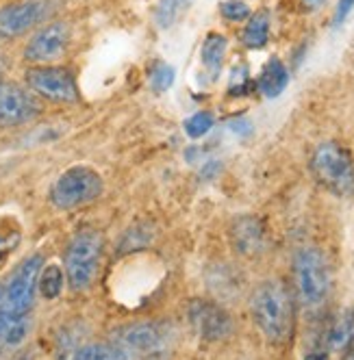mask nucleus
<instances>
[{
  "label": "nucleus",
  "instance_id": "1",
  "mask_svg": "<svg viewBox=\"0 0 354 360\" xmlns=\"http://www.w3.org/2000/svg\"><path fill=\"white\" fill-rule=\"evenodd\" d=\"M250 317L263 339L272 345H287L296 328L293 295L283 280H263L250 295Z\"/></svg>",
  "mask_w": 354,
  "mask_h": 360
},
{
  "label": "nucleus",
  "instance_id": "2",
  "mask_svg": "<svg viewBox=\"0 0 354 360\" xmlns=\"http://www.w3.org/2000/svg\"><path fill=\"white\" fill-rule=\"evenodd\" d=\"M309 169L324 191L335 198L354 195V157L346 146L337 141L320 143L311 154Z\"/></svg>",
  "mask_w": 354,
  "mask_h": 360
},
{
  "label": "nucleus",
  "instance_id": "3",
  "mask_svg": "<svg viewBox=\"0 0 354 360\" xmlns=\"http://www.w3.org/2000/svg\"><path fill=\"white\" fill-rule=\"evenodd\" d=\"M293 282L298 300L305 308H320L333 289V274L320 248H300L293 256Z\"/></svg>",
  "mask_w": 354,
  "mask_h": 360
},
{
  "label": "nucleus",
  "instance_id": "4",
  "mask_svg": "<svg viewBox=\"0 0 354 360\" xmlns=\"http://www.w3.org/2000/svg\"><path fill=\"white\" fill-rule=\"evenodd\" d=\"M105 239L94 228H83L74 235L65 248V280L72 291H87L100 269Z\"/></svg>",
  "mask_w": 354,
  "mask_h": 360
},
{
  "label": "nucleus",
  "instance_id": "5",
  "mask_svg": "<svg viewBox=\"0 0 354 360\" xmlns=\"http://www.w3.org/2000/svg\"><path fill=\"white\" fill-rule=\"evenodd\" d=\"M44 267V256L33 254L24 259L3 282H0V313L13 317H29L35 297L37 282Z\"/></svg>",
  "mask_w": 354,
  "mask_h": 360
},
{
  "label": "nucleus",
  "instance_id": "6",
  "mask_svg": "<svg viewBox=\"0 0 354 360\" xmlns=\"http://www.w3.org/2000/svg\"><path fill=\"white\" fill-rule=\"evenodd\" d=\"M105 180L96 169L87 165H74L57 176L50 185L48 200L59 211H72L103 195Z\"/></svg>",
  "mask_w": 354,
  "mask_h": 360
},
{
  "label": "nucleus",
  "instance_id": "7",
  "mask_svg": "<svg viewBox=\"0 0 354 360\" xmlns=\"http://www.w3.org/2000/svg\"><path fill=\"white\" fill-rule=\"evenodd\" d=\"M170 343V332L165 326L155 321L129 323L113 332V345L120 347L126 356L157 360Z\"/></svg>",
  "mask_w": 354,
  "mask_h": 360
},
{
  "label": "nucleus",
  "instance_id": "8",
  "mask_svg": "<svg viewBox=\"0 0 354 360\" xmlns=\"http://www.w3.org/2000/svg\"><path fill=\"white\" fill-rule=\"evenodd\" d=\"M187 319L196 337L205 343H222L235 332L231 313L213 300H191L187 306Z\"/></svg>",
  "mask_w": 354,
  "mask_h": 360
},
{
  "label": "nucleus",
  "instance_id": "9",
  "mask_svg": "<svg viewBox=\"0 0 354 360\" xmlns=\"http://www.w3.org/2000/svg\"><path fill=\"white\" fill-rule=\"evenodd\" d=\"M27 85L31 87V91H35L37 96L50 100V102H63V105H70V102H79L81 94L77 87V79L68 68L61 65H35L31 70H27Z\"/></svg>",
  "mask_w": 354,
  "mask_h": 360
},
{
  "label": "nucleus",
  "instance_id": "10",
  "mask_svg": "<svg viewBox=\"0 0 354 360\" xmlns=\"http://www.w3.org/2000/svg\"><path fill=\"white\" fill-rule=\"evenodd\" d=\"M57 9V0H15L0 7V39H13L35 29Z\"/></svg>",
  "mask_w": 354,
  "mask_h": 360
},
{
  "label": "nucleus",
  "instance_id": "11",
  "mask_svg": "<svg viewBox=\"0 0 354 360\" xmlns=\"http://www.w3.org/2000/svg\"><path fill=\"white\" fill-rule=\"evenodd\" d=\"M70 24L68 22H50L42 27L31 41L24 48V59L35 65H48L65 55L70 46Z\"/></svg>",
  "mask_w": 354,
  "mask_h": 360
},
{
  "label": "nucleus",
  "instance_id": "12",
  "mask_svg": "<svg viewBox=\"0 0 354 360\" xmlns=\"http://www.w3.org/2000/svg\"><path fill=\"white\" fill-rule=\"evenodd\" d=\"M42 113L37 98L15 83L0 81V126H20Z\"/></svg>",
  "mask_w": 354,
  "mask_h": 360
},
{
  "label": "nucleus",
  "instance_id": "13",
  "mask_svg": "<svg viewBox=\"0 0 354 360\" xmlns=\"http://www.w3.org/2000/svg\"><path fill=\"white\" fill-rule=\"evenodd\" d=\"M229 239H231L233 250L239 256L255 259V256L263 254V250H265V241H267L265 226L255 215H239L231 224Z\"/></svg>",
  "mask_w": 354,
  "mask_h": 360
},
{
  "label": "nucleus",
  "instance_id": "14",
  "mask_svg": "<svg viewBox=\"0 0 354 360\" xmlns=\"http://www.w3.org/2000/svg\"><path fill=\"white\" fill-rule=\"evenodd\" d=\"M322 349L328 356L331 354L346 356L354 349V308L341 311L331 323H328V328L324 332Z\"/></svg>",
  "mask_w": 354,
  "mask_h": 360
},
{
  "label": "nucleus",
  "instance_id": "15",
  "mask_svg": "<svg viewBox=\"0 0 354 360\" xmlns=\"http://www.w3.org/2000/svg\"><path fill=\"white\" fill-rule=\"evenodd\" d=\"M289 85V72L285 68V63L281 59H276L272 57L263 70H261V76H259V81H257V87L259 91L265 96V98H278L285 87Z\"/></svg>",
  "mask_w": 354,
  "mask_h": 360
},
{
  "label": "nucleus",
  "instance_id": "16",
  "mask_svg": "<svg viewBox=\"0 0 354 360\" xmlns=\"http://www.w3.org/2000/svg\"><path fill=\"white\" fill-rule=\"evenodd\" d=\"M31 332V315L29 317H13L0 313V354L11 352L24 343Z\"/></svg>",
  "mask_w": 354,
  "mask_h": 360
},
{
  "label": "nucleus",
  "instance_id": "17",
  "mask_svg": "<svg viewBox=\"0 0 354 360\" xmlns=\"http://www.w3.org/2000/svg\"><path fill=\"white\" fill-rule=\"evenodd\" d=\"M226 48H229V41H226L224 35L220 33H211L207 35L205 44L200 48V59H202V65L207 68V72L215 76L222 72V65H224V57H226Z\"/></svg>",
  "mask_w": 354,
  "mask_h": 360
},
{
  "label": "nucleus",
  "instance_id": "18",
  "mask_svg": "<svg viewBox=\"0 0 354 360\" xmlns=\"http://www.w3.org/2000/svg\"><path fill=\"white\" fill-rule=\"evenodd\" d=\"M241 39L252 50H259L267 44V39H270V15H267V11H257L255 15L248 18V24L241 33Z\"/></svg>",
  "mask_w": 354,
  "mask_h": 360
},
{
  "label": "nucleus",
  "instance_id": "19",
  "mask_svg": "<svg viewBox=\"0 0 354 360\" xmlns=\"http://www.w3.org/2000/svg\"><path fill=\"white\" fill-rule=\"evenodd\" d=\"M68 360H131L113 343H85L74 349Z\"/></svg>",
  "mask_w": 354,
  "mask_h": 360
},
{
  "label": "nucleus",
  "instance_id": "20",
  "mask_svg": "<svg viewBox=\"0 0 354 360\" xmlns=\"http://www.w3.org/2000/svg\"><path fill=\"white\" fill-rule=\"evenodd\" d=\"M61 289H63V269L59 265H46V267H42L39 282H37V291L46 300H55V297H59Z\"/></svg>",
  "mask_w": 354,
  "mask_h": 360
},
{
  "label": "nucleus",
  "instance_id": "21",
  "mask_svg": "<svg viewBox=\"0 0 354 360\" xmlns=\"http://www.w3.org/2000/svg\"><path fill=\"white\" fill-rule=\"evenodd\" d=\"M213 124H215V120H213V115L209 111H198L191 117H187V122H185V133L191 139H200V137H205L211 131Z\"/></svg>",
  "mask_w": 354,
  "mask_h": 360
},
{
  "label": "nucleus",
  "instance_id": "22",
  "mask_svg": "<svg viewBox=\"0 0 354 360\" xmlns=\"http://www.w3.org/2000/svg\"><path fill=\"white\" fill-rule=\"evenodd\" d=\"M174 76H176V72H174L172 65L159 63V65L153 68V72H150V87H153L157 94L167 91L174 85Z\"/></svg>",
  "mask_w": 354,
  "mask_h": 360
},
{
  "label": "nucleus",
  "instance_id": "23",
  "mask_svg": "<svg viewBox=\"0 0 354 360\" xmlns=\"http://www.w3.org/2000/svg\"><path fill=\"white\" fill-rule=\"evenodd\" d=\"M220 11L231 22H244L250 18V7L244 3V0H226V3L220 5Z\"/></svg>",
  "mask_w": 354,
  "mask_h": 360
},
{
  "label": "nucleus",
  "instance_id": "24",
  "mask_svg": "<svg viewBox=\"0 0 354 360\" xmlns=\"http://www.w3.org/2000/svg\"><path fill=\"white\" fill-rule=\"evenodd\" d=\"M176 3L174 0H163V3L159 5V9H157V24L161 29H167L170 24H172V20H174V15H176Z\"/></svg>",
  "mask_w": 354,
  "mask_h": 360
},
{
  "label": "nucleus",
  "instance_id": "25",
  "mask_svg": "<svg viewBox=\"0 0 354 360\" xmlns=\"http://www.w3.org/2000/svg\"><path fill=\"white\" fill-rule=\"evenodd\" d=\"M18 243H20L18 230H0V256L11 252Z\"/></svg>",
  "mask_w": 354,
  "mask_h": 360
},
{
  "label": "nucleus",
  "instance_id": "26",
  "mask_svg": "<svg viewBox=\"0 0 354 360\" xmlns=\"http://www.w3.org/2000/svg\"><path fill=\"white\" fill-rule=\"evenodd\" d=\"M354 9V0H339L337 5V11H335V27H339V24H343V20L350 15V11Z\"/></svg>",
  "mask_w": 354,
  "mask_h": 360
},
{
  "label": "nucleus",
  "instance_id": "27",
  "mask_svg": "<svg viewBox=\"0 0 354 360\" xmlns=\"http://www.w3.org/2000/svg\"><path fill=\"white\" fill-rule=\"evenodd\" d=\"M302 360H331V356H328L324 349H317V352H309Z\"/></svg>",
  "mask_w": 354,
  "mask_h": 360
},
{
  "label": "nucleus",
  "instance_id": "28",
  "mask_svg": "<svg viewBox=\"0 0 354 360\" xmlns=\"http://www.w3.org/2000/svg\"><path fill=\"white\" fill-rule=\"evenodd\" d=\"M324 3H326V0H302V5L309 7V9H317V7H322Z\"/></svg>",
  "mask_w": 354,
  "mask_h": 360
},
{
  "label": "nucleus",
  "instance_id": "29",
  "mask_svg": "<svg viewBox=\"0 0 354 360\" xmlns=\"http://www.w3.org/2000/svg\"><path fill=\"white\" fill-rule=\"evenodd\" d=\"M174 3H176V9L181 11V9H187L194 3V0H174Z\"/></svg>",
  "mask_w": 354,
  "mask_h": 360
},
{
  "label": "nucleus",
  "instance_id": "30",
  "mask_svg": "<svg viewBox=\"0 0 354 360\" xmlns=\"http://www.w3.org/2000/svg\"><path fill=\"white\" fill-rule=\"evenodd\" d=\"M341 360H354V349H352L350 354H346V356H343Z\"/></svg>",
  "mask_w": 354,
  "mask_h": 360
},
{
  "label": "nucleus",
  "instance_id": "31",
  "mask_svg": "<svg viewBox=\"0 0 354 360\" xmlns=\"http://www.w3.org/2000/svg\"><path fill=\"white\" fill-rule=\"evenodd\" d=\"M5 68H7V65H5V61H3V59H0V76H3V74H5Z\"/></svg>",
  "mask_w": 354,
  "mask_h": 360
},
{
  "label": "nucleus",
  "instance_id": "32",
  "mask_svg": "<svg viewBox=\"0 0 354 360\" xmlns=\"http://www.w3.org/2000/svg\"><path fill=\"white\" fill-rule=\"evenodd\" d=\"M13 360H31V358H29V356H15Z\"/></svg>",
  "mask_w": 354,
  "mask_h": 360
}]
</instances>
